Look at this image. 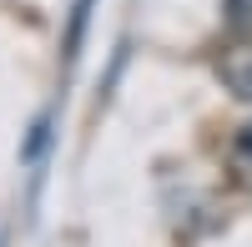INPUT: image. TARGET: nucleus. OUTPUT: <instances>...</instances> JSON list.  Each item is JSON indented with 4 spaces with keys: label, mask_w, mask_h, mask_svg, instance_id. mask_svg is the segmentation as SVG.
Segmentation results:
<instances>
[{
    "label": "nucleus",
    "mask_w": 252,
    "mask_h": 247,
    "mask_svg": "<svg viewBox=\"0 0 252 247\" xmlns=\"http://www.w3.org/2000/svg\"><path fill=\"white\" fill-rule=\"evenodd\" d=\"M222 10H227V26L237 35H252V0H222Z\"/></svg>",
    "instance_id": "obj_3"
},
{
    "label": "nucleus",
    "mask_w": 252,
    "mask_h": 247,
    "mask_svg": "<svg viewBox=\"0 0 252 247\" xmlns=\"http://www.w3.org/2000/svg\"><path fill=\"white\" fill-rule=\"evenodd\" d=\"M217 76L227 81V91L237 101H252V35H242L237 46H227L217 61Z\"/></svg>",
    "instance_id": "obj_1"
},
{
    "label": "nucleus",
    "mask_w": 252,
    "mask_h": 247,
    "mask_svg": "<svg viewBox=\"0 0 252 247\" xmlns=\"http://www.w3.org/2000/svg\"><path fill=\"white\" fill-rule=\"evenodd\" d=\"M232 172H237V182L252 187V126H242L232 136Z\"/></svg>",
    "instance_id": "obj_2"
}]
</instances>
